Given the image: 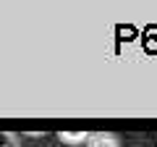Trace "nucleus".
<instances>
[{
	"label": "nucleus",
	"instance_id": "nucleus-1",
	"mask_svg": "<svg viewBox=\"0 0 157 147\" xmlns=\"http://www.w3.org/2000/svg\"><path fill=\"white\" fill-rule=\"evenodd\" d=\"M86 147H118V139L110 134H89V139H86Z\"/></svg>",
	"mask_w": 157,
	"mask_h": 147
},
{
	"label": "nucleus",
	"instance_id": "nucleus-2",
	"mask_svg": "<svg viewBox=\"0 0 157 147\" xmlns=\"http://www.w3.org/2000/svg\"><path fill=\"white\" fill-rule=\"evenodd\" d=\"M89 139V134H84V131H63L60 134V142H66V145H84V142Z\"/></svg>",
	"mask_w": 157,
	"mask_h": 147
}]
</instances>
